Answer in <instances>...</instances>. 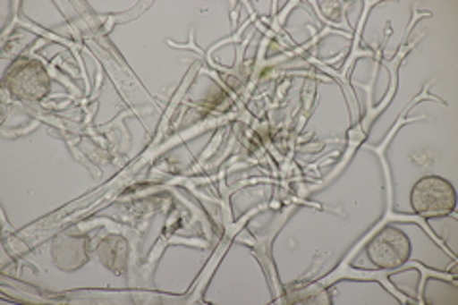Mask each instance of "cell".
<instances>
[{
  "mask_svg": "<svg viewBox=\"0 0 458 305\" xmlns=\"http://www.w3.org/2000/svg\"><path fill=\"white\" fill-rule=\"evenodd\" d=\"M411 205L414 212L424 217L449 216L456 207V193L447 180L428 176L412 187Z\"/></svg>",
  "mask_w": 458,
  "mask_h": 305,
  "instance_id": "obj_1",
  "label": "cell"
},
{
  "mask_svg": "<svg viewBox=\"0 0 458 305\" xmlns=\"http://www.w3.org/2000/svg\"><path fill=\"white\" fill-rule=\"evenodd\" d=\"M13 96L23 99H38L48 90V75L45 67L33 60H20L6 77Z\"/></svg>",
  "mask_w": 458,
  "mask_h": 305,
  "instance_id": "obj_2",
  "label": "cell"
},
{
  "mask_svg": "<svg viewBox=\"0 0 458 305\" xmlns=\"http://www.w3.org/2000/svg\"><path fill=\"white\" fill-rule=\"evenodd\" d=\"M369 256L378 267H397L409 258V239L401 231L388 227L369 242Z\"/></svg>",
  "mask_w": 458,
  "mask_h": 305,
  "instance_id": "obj_3",
  "label": "cell"
}]
</instances>
